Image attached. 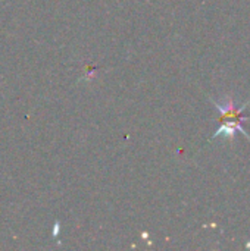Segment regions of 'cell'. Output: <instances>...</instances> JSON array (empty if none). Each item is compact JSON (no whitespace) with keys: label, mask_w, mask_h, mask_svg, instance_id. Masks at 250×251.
Listing matches in <instances>:
<instances>
[{"label":"cell","mask_w":250,"mask_h":251,"mask_svg":"<svg viewBox=\"0 0 250 251\" xmlns=\"http://www.w3.org/2000/svg\"><path fill=\"white\" fill-rule=\"evenodd\" d=\"M211 101L214 103V106L220 110L221 113V126L218 128V131L212 135V140L214 138H218V137H225V138H230L233 140L234 135L237 134V131H240L246 138H250L249 134L243 129L242 126V122L243 121H249L250 116H245L243 115V110L245 107L248 106V103H245L240 109L236 107V103H234V99L233 97H227V104L225 106H221L220 103L214 101L211 99Z\"/></svg>","instance_id":"cell-1"}]
</instances>
